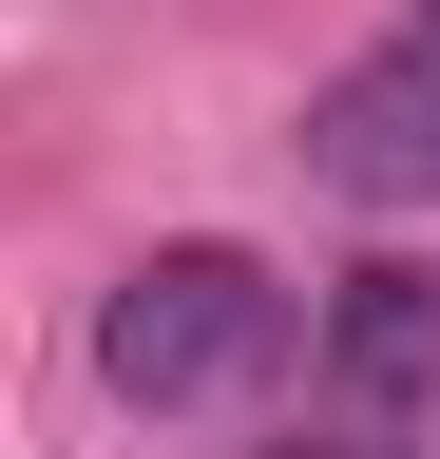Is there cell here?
<instances>
[{"instance_id": "1", "label": "cell", "mask_w": 440, "mask_h": 459, "mask_svg": "<svg viewBox=\"0 0 440 459\" xmlns=\"http://www.w3.org/2000/svg\"><path fill=\"white\" fill-rule=\"evenodd\" d=\"M288 364V287H268L249 249H153L96 287V383L153 402V421H192V402H230Z\"/></svg>"}, {"instance_id": "2", "label": "cell", "mask_w": 440, "mask_h": 459, "mask_svg": "<svg viewBox=\"0 0 440 459\" xmlns=\"http://www.w3.org/2000/svg\"><path fill=\"white\" fill-rule=\"evenodd\" d=\"M306 172H325L345 211H440V0H421V39H402V57L325 77V115H306Z\"/></svg>"}, {"instance_id": "3", "label": "cell", "mask_w": 440, "mask_h": 459, "mask_svg": "<svg viewBox=\"0 0 440 459\" xmlns=\"http://www.w3.org/2000/svg\"><path fill=\"white\" fill-rule=\"evenodd\" d=\"M325 402H345L364 440L440 421V268H345V307H325Z\"/></svg>"}, {"instance_id": "4", "label": "cell", "mask_w": 440, "mask_h": 459, "mask_svg": "<svg viewBox=\"0 0 440 459\" xmlns=\"http://www.w3.org/2000/svg\"><path fill=\"white\" fill-rule=\"evenodd\" d=\"M306 459H402V440H306Z\"/></svg>"}]
</instances>
